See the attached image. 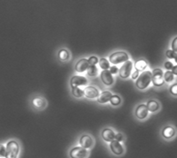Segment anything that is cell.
Listing matches in <instances>:
<instances>
[{"instance_id": "4dcf8cb0", "label": "cell", "mask_w": 177, "mask_h": 158, "mask_svg": "<svg viewBox=\"0 0 177 158\" xmlns=\"http://www.w3.org/2000/svg\"><path fill=\"white\" fill-rule=\"evenodd\" d=\"M109 72L112 74H116L119 73V69H118V67L116 65H112L109 68Z\"/></svg>"}, {"instance_id": "2e32d148", "label": "cell", "mask_w": 177, "mask_h": 158, "mask_svg": "<svg viewBox=\"0 0 177 158\" xmlns=\"http://www.w3.org/2000/svg\"><path fill=\"white\" fill-rule=\"evenodd\" d=\"M112 93L110 91H103L99 94L98 97H97V103L99 104H106L107 102L110 101V99L112 97Z\"/></svg>"}, {"instance_id": "ffe728a7", "label": "cell", "mask_w": 177, "mask_h": 158, "mask_svg": "<svg viewBox=\"0 0 177 158\" xmlns=\"http://www.w3.org/2000/svg\"><path fill=\"white\" fill-rule=\"evenodd\" d=\"M58 58L61 61H67L70 58V54L66 49H61L58 52Z\"/></svg>"}, {"instance_id": "8d00e7d4", "label": "cell", "mask_w": 177, "mask_h": 158, "mask_svg": "<svg viewBox=\"0 0 177 158\" xmlns=\"http://www.w3.org/2000/svg\"><path fill=\"white\" fill-rule=\"evenodd\" d=\"M0 158H2V157H0Z\"/></svg>"}, {"instance_id": "3957f363", "label": "cell", "mask_w": 177, "mask_h": 158, "mask_svg": "<svg viewBox=\"0 0 177 158\" xmlns=\"http://www.w3.org/2000/svg\"><path fill=\"white\" fill-rule=\"evenodd\" d=\"M129 60V56L127 53L124 52V51H118L116 53H113L110 56H109V62L112 65H119L122 63H125L126 61Z\"/></svg>"}, {"instance_id": "30bf717a", "label": "cell", "mask_w": 177, "mask_h": 158, "mask_svg": "<svg viewBox=\"0 0 177 158\" xmlns=\"http://www.w3.org/2000/svg\"><path fill=\"white\" fill-rule=\"evenodd\" d=\"M100 92L99 90L94 87V86H86L84 89V96L86 98H89V99H94V98H97L99 96Z\"/></svg>"}, {"instance_id": "484cf974", "label": "cell", "mask_w": 177, "mask_h": 158, "mask_svg": "<svg viewBox=\"0 0 177 158\" xmlns=\"http://www.w3.org/2000/svg\"><path fill=\"white\" fill-rule=\"evenodd\" d=\"M166 56L170 59H175L177 56V53H175L174 50H167L165 53Z\"/></svg>"}, {"instance_id": "836d02e7", "label": "cell", "mask_w": 177, "mask_h": 158, "mask_svg": "<svg viewBox=\"0 0 177 158\" xmlns=\"http://www.w3.org/2000/svg\"><path fill=\"white\" fill-rule=\"evenodd\" d=\"M140 75V74H139V71H137V70H135L134 73L132 74V79H137L138 78V76Z\"/></svg>"}, {"instance_id": "44dd1931", "label": "cell", "mask_w": 177, "mask_h": 158, "mask_svg": "<svg viewBox=\"0 0 177 158\" xmlns=\"http://www.w3.org/2000/svg\"><path fill=\"white\" fill-rule=\"evenodd\" d=\"M71 92H72V95H73V97H75L81 98L82 97H84V90H83V89H81L80 87H78V86H75V87H72V90H71Z\"/></svg>"}, {"instance_id": "9c48e42d", "label": "cell", "mask_w": 177, "mask_h": 158, "mask_svg": "<svg viewBox=\"0 0 177 158\" xmlns=\"http://www.w3.org/2000/svg\"><path fill=\"white\" fill-rule=\"evenodd\" d=\"M88 84V80L82 75H74L71 77L70 85L72 87L75 86H84Z\"/></svg>"}, {"instance_id": "8992f818", "label": "cell", "mask_w": 177, "mask_h": 158, "mask_svg": "<svg viewBox=\"0 0 177 158\" xmlns=\"http://www.w3.org/2000/svg\"><path fill=\"white\" fill-rule=\"evenodd\" d=\"M133 69V62L132 61H126L124 63V65L119 69V75L123 79H127L131 75V72Z\"/></svg>"}, {"instance_id": "6da1fadb", "label": "cell", "mask_w": 177, "mask_h": 158, "mask_svg": "<svg viewBox=\"0 0 177 158\" xmlns=\"http://www.w3.org/2000/svg\"><path fill=\"white\" fill-rule=\"evenodd\" d=\"M152 82V72L151 71H144L140 75L135 81V85L138 89L143 90L147 88Z\"/></svg>"}, {"instance_id": "ba28073f", "label": "cell", "mask_w": 177, "mask_h": 158, "mask_svg": "<svg viewBox=\"0 0 177 158\" xmlns=\"http://www.w3.org/2000/svg\"><path fill=\"white\" fill-rule=\"evenodd\" d=\"M94 141L90 134H83L79 139V145L85 149H90L94 146Z\"/></svg>"}, {"instance_id": "e575fe53", "label": "cell", "mask_w": 177, "mask_h": 158, "mask_svg": "<svg viewBox=\"0 0 177 158\" xmlns=\"http://www.w3.org/2000/svg\"><path fill=\"white\" fill-rule=\"evenodd\" d=\"M172 72L174 74H175L177 75V65H175L174 67H173V69H172Z\"/></svg>"}, {"instance_id": "e0dca14e", "label": "cell", "mask_w": 177, "mask_h": 158, "mask_svg": "<svg viewBox=\"0 0 177 158\" xmlns=\"http://www.w3.org/2000/svg\"><path fill=\"white\" fill-rule=\"evenodd\" d=\"M162 134L165 139H170L175 136V129L173 126H165L162 131Z\"/></svg>"}, {"instance_id": "4316f807", "label": "cell", "mask_w": 177, "mask_h": 158, "mask_svg": "<svg viewBox=\"0 0 177 158\" xmlns=\"http://www.w3.org/2000/svg\"><path fill=\"white\" fill-rule=\"evenodd\" d=\"M87 60H88V63H89L90 65H95L99 62L98 58H97V56H90Z\"/></svg>"}, {"instance_id": "8fae6325", "label": "cell", "mask_w": 177, "mask_h": 158, "mask_svg": "<svg viewBox=\"0 0 177 158\" xmlns=\"http://www.w3.org/2000/svg\"><path fill=\"white\" fill-rule=\"evenodd\" d=\"M148 108L146 106V105L141 104L139 106H137L136 109H135V116L140 119V120H143L148 116Z\"/></svg>"}, {"instance_id": "5bb4252c", "label": "cell", "mask_w": 177, "mask_h": 158, "mask_svg": "<svg viewBox=\"0 0 177 158\" xmlns=\"http://www.w3.org/2000/svg\"><path fill=\"white\" fill-rule=\"evenodd\" d=\"M101 135H102V138L104 139V141L109 143V142H112L113 140H115L116 133H115V131H114L113 129H111V128H105V129L102 131Z\"/></svg>"}, {"instance_id": "ac0fdd59", "label": "cell", "mask_w": 177, "mask_h": 158, "mask_svg": "<svg viewBox=\"0 0 177 158\" xmlns=\"http://www.w3.org/2000/svg\"><path fill=\"white\" fill-rule=\"evenodd\" d=\"M146 106L148 108V111L152 112V113L158 111L159 108H160V105L156 100H149L147 102V104H146Z\"/></svg>"}, {"instance_id": "9a60e30c", "label": "cell", "mask_w": 177, "mask_h": 158, "mask_svg": "<svg viewBox=\"0 0 177 158\" xmlns=\"http://www.w3.org/2000/svg\"><path fill=\"white\" fill-rule=\"evenodd\" d=\"M32 106L35 107V109H44L47 106V101L45 98L36 97L32 99Z\"/></svg>"}, {"instance_id": "603a6c76", "label": "cell", "mask_w": 177, "mask_h": 158, "mask_svg": "<svg viewBox=\"0 0 177 158\" xmlns=\"http://www.w3.org/2000/svg\"><path fill=\"white\" fill-rule=\"evenodd\" d=\"M122 103V99L117 95H113L110 99V104L114 106H118Z\"/></svg>"}, {"instance_id": "7a4b0ae2", "label": "cell", "mask_w": 177, "mask_h": 158, "mask_svg": "<svg viewBox=\"0 0 177 158\" xmlns=\"http://www.w3.org/2000/svg\"><path fill=\"white\" fill-rule=\"evenodd\" d=\"M7 153L5 158H17L19 152H20V146L19 144L16 140H10L7 144Z\"/></svg>"}, {"instance_id": "cb8c5ba5", "label": "cell", "mask_w": 177, "mask_h": 158, "mask_svg": "<svg viewBox=\"0 0 177 158\" xmlns=\"http://www.w3.org/2000/svg\"><path fill=\"white\" fill-rule=\"evenodd\" d=\"M97 74H98V69H97L96 65H89V67L87 69V75L93 77V76L97 75Z\"/></svg>"}, {"instance_id": "4fadbf2b", "label": "cell", "mask_w": 177, "mask_h": 158, "mask_svg": "<svg viewBox=\"0 0 177 158\" xmlns=\"http://www.w3.org/2000/svg\"><path fill=\"white\" fill-rule=\"evenodd\" d=\"M102 82L106 85H112L115 82V79L113 77V74L109 72V70H103L100 74Z\"/></svg>"}, {"instance_id": "d4e9b609", "label": "cell", "mask_w": 177, "mask_h": 158, "mask_svg": "<svg viewBox=\"0 0 177 158\" xmlns=\"http://www.w3.org/2000/svg\"><path fill=\"white\" fill-rule=\"evenodd\" d=\"M164 78H165V82L171 83V82H173L174 79H175V74H173L172 71H166V72L164 74Z\"/></svg>"}, {"instance_id": "7402d4cb", "label": "cell", "mask_w": 177, "mask_h": 158, "mask_svg": "<svg viewBox=\"0 0 177 158\" xmlns=\"http://www.w3.org/2000/svg\"><path fill=\"white\" fill-rule=\"evenodd\" d=\"M99 66L102 70H108L110 68V64H109V61L107 60L106 58H101L99 60Z\"/></svg>"}, {"instance_id": "277c9868", "label": "cell", "mask_w": 177, "mask_h": 158, "mask_svg": "<svg viewBox=\"0 0 177 158\" xmlns=\"http://www.w3.org/2000/svg\"><path fill=\"white\" fill-rule=\"evenodd\" d=\"M71 158H86L89 156L88 149H85L82 146L73 147L69 152Z\"/></svg>"}, {"instance_id": "d6986e66", "label": "cell", "mask_w": 177, "mask_h": 158, "mask_svg": "<svg viewBox=\"0 0 177 158\" xmlns=\"http://www.w3.org/2000/svg\"><path fill=\"white\" fill-rule=\"evenodd\" d=\"M148 66V64L147 62L144 60V59H140V60H137L134 64V67H135V70L137 71H144L145 68Z\"/></svg>"}, {"instance_id": "7c38bea8", "label": "cell", "mask_w": 177, "mask_h": 158, "mask_svg": "<svg viewBox=\"0 0 177 158\" xmlns=\"http://www.w3.org/2000/svg\"><path fill=\"white\" fill-rule=\"evenodd\" d=\"M89 63L88 60L85 59V58H82L80 60H78L75 64V69L77 73H84L87 71L88 67H89Z\"/></svg>"}, {"instance_id": "52a82bcc", "label": "cell", "mask_w": 177, "mask_h": 158, "mask_svg": "<svg viewBox=\"0 0 177 158\" xmlns=\"http://www.w3.org/2000/svg\"><path fill=\"white\" fill-rule=\"evenodd\" d=\"M109 147H110L111 152L115 156H122L125 153V148H124L123 145L120 142L116 141V140H113L112 142H110Z\"/></svg>"}, {"instance_id": "5b68a950", "label": "cell", "mask_w": 177, "mask_h": 158, "mask_svg": "<svg viewBox=\"0 0 177 158\" xmlns=\"http://www.w3.org/2000/svg\"><path fill=\"white\" fill-rule=\"evenodd\" d=\"M152 82L153 85L155 86H161L165 83V78H164V73L162 69L160 68H155L152 72Z\"/></svg>"}, {"instance_id": "83f0119b", "label": "cell", "mask_w": 177, "mask_h": 158, "mask_svg": "<svg viewBox=\"0 0 177 158\" xmlns=\"http://www.w3.org/2000/svg\"><path fill=\"white\" fill-rule=\"evenodd\" d=\"M6 153H7V147H6V146L0 144V157H6Z\"/></svg>"}, {"instance_id": "d590c367", "label": "cell", "mask_w": 177, "mask_h": 158, "mask_svg": "<svg viewBox=\"0 0 177 158\" xmlns=\"http://www.w3.org/2000/svg\"><path fill=\"white\" fill-rule=\"evenodd\" d=\"M175 62H176V64H177V56H176V58H175Z\"/></svg>"}, {"instance_id": "f1b7e54d", "label": "cell", "mask_w": 177, "mask_h": 158, "mask_svg": "<svg viewBox=\"0 0 177 158\" xmlns=\"http://www.w3.org/2000/svg\"><path fill=\"white\" fill-rule=\"evenodd\" d=\"M115 140H116V141H118V142L122 143V142H124V141L125 140V135H124L123 134H121V133H117V134H116Z\"/></svg>"}, {"instance_id": "1f68e13d", "label": "cell", "mask_w": 177, "mask_h": 158, "mask_svg": "<svg viewBox=\"0 0 177 158\" xmlns=\"http://www.w3.org/2000/svg\"><path fill=\"white\" fill-rule=\"evenodd\" d=\"M165 67L167 71H170V70H172V69H173V67H174V65H173L171 62L167 61V62H165Z\"/></svg>"}, {"instance_id": "f546056e", "label": "cell", "mask_w": 177, "mask_h": 158, "mask_svg": "<svg viewBox=\"0 0 177 158\" xmlns=\"http://www.w3.org/2000/svg\"><path fill=\"white\" fill-rule=\"evenodd\" d=\"M170 93L173 96H177V84H174L170 87Z\"/></svg>"}, {"instance_id": "d6a6232c", "label": "cell", "mask_w": 177, "mask_h": 158, "mask_svg": "<svg viewBox=\"0 0 177 158\" xmlns=\"http://www.w3.org/2000/svg\"><path fill=\"white\" fill-rule=\"evenodd\" d=\"M172 50L177 53V37H175L172 42Z\"/></svg>"}]
</instances>
